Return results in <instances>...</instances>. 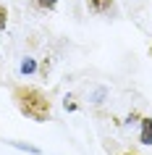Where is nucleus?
<instances>
[{"label":"nucleus","instance_id":"7","mask_svg":"<svg viewBox=\"0 0 152 155\" xmlns=\"http://www.w3.org/2000/svg\"><path fill=\"white\" fill-rule=\"evenodd\" d=\"M5 24H8V11L5 5H0V29H5Z\"/></svg>","mask_w":152,"mask_h":155},{"label":"nucleus","instance_id":"9","mask_svg":"<svg viewBox=\"0 0 152 155\" xmlns=\"http://www.w3.org/2000/svg\"><path fill=\"white\" fill-rule=\"evenodd\" d=\"M136 121H142V118H139V113H131V116L126 118V124H136Z\"/></svg>","mask_w":152,"mask_h":155},{"label":"nucleus","instance_id":"6","mask_svg":"<svg viewBox=\"0 0 152 155\" xmlns=\"http://www.w3.org/2000/svg\"><path fill=\"white\" fill-rule=\"evenodd\" d=\"M37 5H40L42 11H53L58 5V0H37Z\"/></svg>","mask_w":152,"mask_h":155},{"label":"nucleus","instance_id":"10","mask_svg":"<svg viewBox=\"0 0 152 155\" xmlns=\"http://www.w3.org/2000/svg\"><path fill=\"white\" fill-rule=\"evenodd\" d=\"M123 155H136V153H123Z\"/></svg>","mask_w":152,"mask_h":155},{"label":"nucleus","instance_id":"8","mask_svg":"<svg viewBox=\"0 0 152 155\" xmlns=\"http://www.w3.org/2000/svg\"><path fill=\"white\" fill-rule=\"evenodd\" d=\"M63 108H66V110H76V103H73V97H66V100H63Z\"/></svg>","mask_w":152,"mask_h":155},{"label":"nucleus","instance_id":"11","mask_svg":"<svg viewBox=\"0 0 152 155\" xmlns=\"http://www.w3.org/2000/svg\"><path fill=\"white\" fill-rule=\"evenodd\" d=\"M150 55H152V48H150Z\"/></svg>","mask_w":152,"mask_h":155},{"label":"nucleus","instance_id":"3","mask_svg":"<svg viewBox=\"0 0 152 155\" xmlns=\"http://www.w3.org/2000/svg\"><path fill=\"white\" fill-rule=\"evenodd\" d=\"M87 8L92 13H105L113 8V0H87Z\"/></svg>","mask_w":152,"mask_h":155},{"label":"nucleus","instance_id":"5","mask_svg":"<svg viewBox=\"0 0 152 155\" xmlns=\"http://www.w3.org/2000/svg\"><path fill=\"white\" fill-rule=\"evenodd\" d=\"M11 147H18V150H26V153H32V155H42L40 147H34V145H24V142H8Z\"/></svg>","mask_w":152,"mask_h":155},{"label":"nucleus","instance_id":"2","mask_svg":"<svg viewBox=\"0 0 152 155\" xmlns=\"http://www.w3.org/2000/svg\"><path fill=\"white\" fill-rule=\"evenodd\" d=\"M139 142H142V145H152V116H144V118H142Z\"/></svg>","mask_w":152,"mask_h":155},{"label":"nucleus","instance_id":"4","mask_svg":"<svg viewBox=\"0 0 152 155\" xmlns=\"http://www.w3.org/2000/svg\"><path fill=\"white\" fill-rule=\"evenodd\" d=\"M37 71V61H34V58H24V61H21V74H34Z\"/></svg>","mask_w":152,"mask_h":155},{"label":"nucleus","instance_id":"1","mask_svg":"<svg viewBox=\"0 0 152 155\" xmlns=\"http://www.w3.org/2000/svg\"><path fill=\"white\" fill-rule=\"evenodd\" d=\"M13 103L26 118H32L37 124L50 121V113H53V103L42 90L37 87H13Z\"/></svg>","mask_w":152,"mask_h":155}]
</instances>
